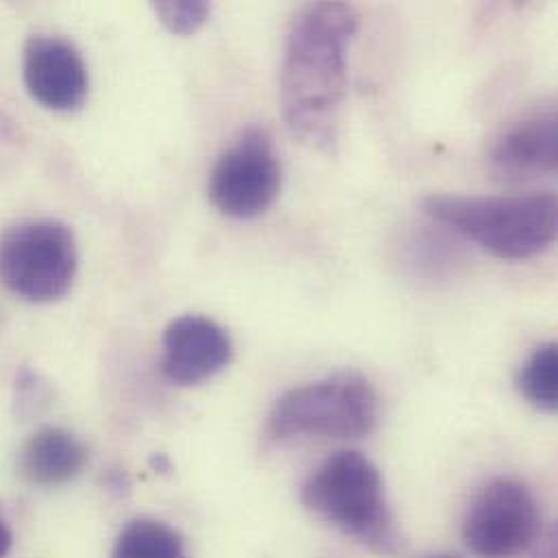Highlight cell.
<instances>
[{
	"instance_id": "obj_7",
	"label": "cell",
	"mask_w": 558,
	"mask_h": 558,
	"mask_svg": "<svg viewBox=\"0 0 558 558\" xmlns=\"http://www.w3.org/2000/svg\"><path fill=\"white\" fill-rule=\"evenodd\" d=\"M280 161L262 131H248L220 155L211 170L209 196L231 218L248 220L266 214L280 192Z\"/></svg>"
},
{
	"instance_id": "obj_10",
	"label": "cell",
	"mask_w": 558,
	"mask_h": 558,
	"mask_svg": "<svg viewBox=\"0 0 558 558\" xmlns=\"http://www.w3.org/2000/svg\"><path fill=\"white\" fill-rule=\"evenodd\" d=\"M492 172L507 183H526L555 174L558 166L557 113L522 118L500 133L489 155Z\"/></svg>"
},
{
	"instance_id": "obj_8",
	"label": "cell",
	"mask_w": 558,
	"mask_h": 558,
	"mask_svg": "<svg viewBox=\"0 0 558 558\" xmlns=\"http://www.w3.org/2000/svg\"><path fill=\"white\" fill-rule=\"evenodd\" d=\"M28 94L52 111H72L85 102L89 76L81 52L65 39L37 35L24 46Z\"/></svg>"
},
{
	"instance_id": "obj_4",
	"label": "cell",
	"mask_w": 558,
	"mask_h": 558,
	"mask_svg": "<svg viewBox=\"0 0 558 558\" xmlns=\"http://www.w3.org/2000/svg\"><path fill=\"white\" fill-rule=\"evenodd\" d=\"M376 424L378 396L372 383L354 369H341L287 391L268 420L270 433L279 441L302 435L361 439L372 435Z\"/></svg>"
},
{
	"instance_id": "obj_13",
	"label": "cell",
	"mask_w": 558,
	"mask_h": 558,
	"mask_svg": "<svg viewBox=\"0 0 558 558\" xmlns=\"http://www.w3.org/2000/svg\"><path fill=\"white\" fill-rule=\"evenodd\" d=\"M558 348L546 343L537 348L522 365L518 387L522 396L539 411L553 413L558 407Z\"/></svg>"
},
{
	"instance_id": "obj_3",
	"label": "cell",
	"mask_w": 558,
	"mask_h": 558,
	"mask_svg": "<svg viewBox=\"0 0 558 558\" xmlns=\"http://www.w3.org/2000/svg\"><path fill=\"white\" fill-rule=\"evenodd\" d=\"M422 207L500 259H531L557 240L558 201L550 192L505 198L433 194Z\"/></svg>"
},
{
	"instance_id": "obj_15",
	"label": "cell",
	"mask_w": 558,
	"mask_h": 558,
	"mask_svg": "<svg viewBox=\"0 0 558 558\" xmlns=\"http://www.w3.org/2000/svg\"><path fill=\"white\" fill-rule=\"evenodd\" d=\"M533 548H535V558H557V535H555V531H550L546 535L539 533Z\"/></svg>"
},
{
	"instance_id": "obj_5",
	"label": "cell",
	"mask_w": 558,
	"mask_h": 558,
	"mask_svg": "<svg viewBox=\"0 0 558 558\" xmlns=\"http://www.w3.org/2000/svg\"><path fill=\"white\" fill-rule=\"evenodd\" d=\"M76 266V242L63 222H20L0 235V280L17 298L28 302L63 298Z\"/></svg>"
},
{
	"instance_id": "obj_11",
	"label": "cell",
	"mask_w": 558,
	"mask_h": 558,
	"mask_svg": "<svg viewBox=\"0 0 558 558\" xmlns=\"http://www.w3.org/2000/svg\"><path fill=\"white\" fill-rule=\"evenodd\" d=\"M89 465L87 446L54 426L33 433L20 450V476L35 487H61L78 478Z\"/></svg>"
},
{
	"instance_id": "obj_17",
	"label": "cell",
	"mask_w": 558,
	"mask_h": 558,
	"mask_svg": "<svg viewBox=\"0 0 558 558\" xmlns=\"http://www.w3.org/2000/svg\"><path fill=\"white\" fill-rule=\"evenodd\" d=\"M422 558H459L454 557V555H448V553H435V555H426V557Z\"/></svg>"
},
{
	"instance_id": "obj_2",
	"label": "cell",
	"mask_w": 558,
	"mask_h": 558,
	"mask_svg": "<svg viewBox=\"0 0 558 558\" xmlns=\"http://www.w3.org/2000/svg\"><path fill=\"white\" fill-rule=\"evenodd\" d=\"M302 505L380 557H396L402 537L378 468L359 450L330 454L302 485Z\"/></svg>"
},
{
	"instance_id": "obj_9",
	"label": "cell",
	"mask_w": 558,
	"mask_h": 558,
	"mask_svg": "<svg viewBox=\"0 0 558 558\" xmlns=\"http://www.w3.org/2000/svg\"><path fill=\"white\" fill-rule=\"evenodd\" d=\"M233 359L229 332L205 315H183L163 335V374L177 385H198Z\"/></svg>"
},
{
	"instance_id": "obj_1",
	"label": "cell",
	"mask_w": 558,
	"mask_h": 558,
	"mask_svg": "<svg viewBox=\"0 0 558 558\" xmlns=\"http://www.w3.org/2000/svg\"><path fill=\"white\" fill-rule=\"evenodd\" d=\"M359 13L345 2H311L287 31L282 59V113L304 144L335 153L339 113L348 87V48Z\"/></svg>"
},
{
	"instance_id": "obj_12",
	"label": "cell",
	"mask_w": 558,
	"mask_h": 558,
	"mask_svg": "<svg viewBox=\"0 0 558 558\" xmlns=\"http://www.w3.org/2000/svg\"><path fill=\"white\" fill-rule=\"evenodd\" d=\"M111 558H190L183 537L150 518L129 522L113 544Z\"/></svg>"
},
{
	"instance_id": "obj_16",
	"label": "cell",
	"mask_w": 558,
	"mask_h": 558,
	"mask_svg": "<svg viewBox=\"0 0 558 558\" xmlns=\"http://www.w3.org/2000/svg\"><path fill=\"white\" fill-rule=\"evenodd\" d=\"M11 542H13L11 531H9L7 522L0 518V558L7 557V553H9V548H11Z\"/></svg>"
},
{
	"instance_id": "obj_6",
	"label": "cell",
	"mask_w": 558,
	"mask_h": 558,
	"mask_svg": "<svg viewBox=\"0 0 558 558\" xmlns=\"http://www.w3.org/2000/svg\"><path fill=\"white\" fill-rule=\"evenodd\" d=\"M542 518L531 489L513 478L492 481L472 500L463 539L481 558H511L533 548Z\"/></svg>"
},
{
	"instance_id": "obj_14",
	"label": "cell",
	"mask_w": 558,
	"mask_h": 558,
	"mask_svg": "<svg viewBox=\"0 0 558 558\" xmlns=\"http://www.w3.org/2000/svg\"><path fill=\"white\" fill-rule=\"evenodd\" d=\"M155 11L168 31L179 35H192L207 22L211 7L203 0H196V2L183 0V2H157Z\"/></svg>"
}]
</instances>
